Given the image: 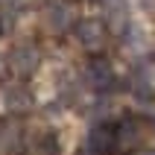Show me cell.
Listing matches in <instances>:
<instances>
[{
    "label": "cell",
    "mask_w": 155,
    "mask_h": 155,
    "mask_svg": "<svg viewBox=\"0 0 155 155\" xmlns=\"http://www.w3.org/2000/svg\"><path fill=\"white\" fill-rule=\"evenodd\" d=\"M38 50H35L32 44H21V47H15L12 50V56H9V68L15 70L18 76H29L35 68H38Z\"/></svg>",
    "instance_id": "cell-6"
},
{
    "label": "cell",
    "mask_w": 155,
    "mask_h": 155,
    "mask_svg": "<svg viewBox=\"0 0 155 155\" xmlns=\"http://www.w3.org/2000/svg\"><path fill=\"white\" fill-rule=\"evenodd\" d=\"M44 24H47L50 32H64V29H70V24H73V9H70V3H64V0L50 3V6L44 9Z\"/></svg>",
    "instance_id": "cell-4"
},
{
    "label": "cell",
    "mask_w": 155,
    "mask_h": 155,
    "mask_svg": "<svg viewBox=\"0 0 155 155\" xmlns=\"http://www.w3.org/2000/svg\"><path fill=\"white\" fill-rule=\"evenodd\" d=\"M76 41L85 47V50L97 53V50H103L105 41H108V26L103 24V21H97V18H85V21H79L76 24Z\"/></svg>",
    "instance_id": "cell-2"
},
{
    "label": "cell",
    "mask_w": 155,
    "mask_h": 155,
    "mask_svg": "<svg viewBox=\"0 0 155 155\" xmlns=\"http://www.w3.org/2000/svg\"><path fill=\"white\" fill-rule=\"evenodd\" d=\"M88 82H91L97 91H105V88H111L114 82H117L111 61H108V59H103V56L91 59V64H88Z\"/></svg>",
    "instance_id": "cell-7"
},
{
    "label": "cell",
    "mask_w": 155,
    "mask_h": 155,
    "mask_svg": "<svg viewBox=\"0 0 155 155\" xmlns=\"http://www.w3.org/2000/svg\"><path fill=\"white\" fill-rule=\"evenodd\" d=\"M0 35H3V21H0Z\"/></svg>",
    "instance_id": "cell-11"
},
{
    "label": "cell",
    "mask_w": 155,
    "mask_h": 155,
    "mask_svg": "<svg viewBox=\"0 0 155 155\" xmlns=\"http://www.w3.org/2000/svg\"><path fill=\"white\" fill-rule=\"evenodd\" d=\"M24 147H26L24 129L12 120H3L0 123V155H21Z\"/></svg>",
    "instance_id": "cell-5"
},
{
    "label": "cell",
    "mask_w": 155,
    "mask_h": 155,
    "mask_svg": "<svg viewBox=\"0 0 155 155\" xmlns=\"http://www.w3.org/2000/svg\"><path fill=\"white\" fill-rule=\"evenodd\" d=\"M149 138V123L140 117H126L117 126V152H138Z\"/></svg>",
    "instance_id": "cell-1"
},
{
    "label": "cell",
    "mask_w": 155,
    "mask_h": 155,
    "mask_svg": "<svg viewBox=\"0 0 155 155\" xmlns=\"http://www.w3.org/2000/svg\"><path fill=\"white\" fill-rule=\"evenodd\" d=\"M35 152H38V155H59V152H61L59 138L50 135V132H44L41 138H38V143H35Z\"/></svg>",
    "instance_id": "cell-10"
},
{
    "label": "cell",
    "mask_w": 155,
    "mask_h": 155,
    "mask_svg": "<svg viewBox=\"0 0 155 155\" xmlns=\"http://www.w3.org/2000/svg\"><path fill=\"white\" fill-rule=\"evenodd\" d=\"M129 88H132V94H135L138 103H155V85H152V79L147 76V70H135Z\"/></svg>",
    "instance_id": "cell-8"
},
{
    "label": "cell",
    "mask_w": 155,
    "mask_h": 155,
    "mask_svg": "<svg viewBox=\"0 0 155 155\" xmlns=\"http://www.w3.org/2000/svg\"><path fill=\"white\" fill-rule=\"evenodd\" d=\"M6 105L12 108V111H29L32 108V94L26 91L24 85H12V88H6Z\"/></svg>",
    "instance_id": "cell-9"
},
{
    "label": "cell",
    "mask_w": 155,
    "mask_h": 155,
    "mask_svg": "<svg viewBox=\"0 0 155 155\" xmlns=\"http://www.w3.org/2000/svg\"><path fill=\"white\" fill-rule=\"evenodd\" d=\"M91 155H114L117 152V126L114 123H97L88 135Z\"/></svg>",
    "instance_id": "cell-3"
}]
</instances>
